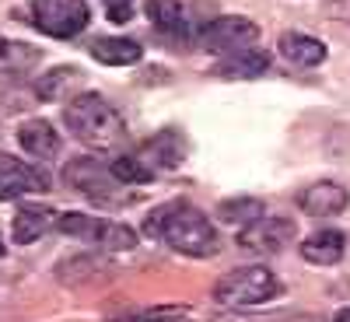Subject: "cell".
I'll return each mask as SVG.
<instances>
[{"mask_svg": "<svg viewBox=\"0 0 350 322\" xmlns=\"http://www.w3.org/2000/svg\"><path fill=\"white\" fill-rule=\"evenodd\" d=\"M280 295V280L267 267H239L214 284V301L224 308H252Z\"/></svg>", "mask_w": 350, "mask_h": 322, "instance_id": "cell-3", "label": "cell"}, {"mask_svg": "<svg viewBox=\"0 0 350 322\" xmlns=\"http://www.w3.org/2000/svg\"><path fill=\"white\" fill-rule=\"evenodd\" d=\"M36 60H39V49H36V46L8 42L4 36H0V64H11L14 70H21V67H32Z\"/></svg>", "mask_w": 350, "mask_h": 322, "instance_id": "cell-23", "label": "cell"}, {"mask_svg": "<svg viewBox=\"0 0 350 322\" xmlns=\"http://www.w3.org/2000/svg\"><path fill=\"white\" fill-rule=\"evenodd\" d=\"M148 18L158 28L161 39H172V42H179V46H186L189 39H196V32L189 28V18H186L179 0H148Z\"/></svg>", "mask_w": 350, "mask_h": 322, "instance_id": "cell-9", "label": "cell"}, {"mask_svg": "<svg viewBox=\"0 0 350 322\" xmlns=\"http://www.w3.org/2000/svg\"><path fill=\"white\" fill-rule=\"evenodd\" d=\"M32 21L53 39H74L88 28L92 11L84 0H32Z\"/></svg>", "mask_w": 350, "mask_h": 322, "instance_id": "cell-5", "label": "cell"}, {"mask_svg": "<svg viewBox=\"0 0 350 322\" xmlns=\"http://www.w3.org/2000/svg\"><path fill=\"white\" fill-rule=\"evenodd\" d=\"M280 53L298 67H319L326 60V46L319 39H312V36H298V32L280 36Z\"/></svg>", "mask_w": 350, "mask_h": 322, "instance_id": "cell-15", "label": "cell"}, {"mask_svg": "<svg viewBox=\"0 0 350 322\" xmlns=\"http://www.w3.org/2000/svg\"><path fill=\"white\" fill-rule=\"evenodd\" d=\"M109 165H112V175H116V179L126 183V186H140V183H151V179H154L151 168L144 165L137 155H120V158H112Z\"/></svg>", "mask_w": 350, "mask_h": 322, "instance_id": "cell-20", "label": "cell"}, {"mask_svg": "<svg viewBox=\"0 0 350 322\" xmlns=\"http://www.w3.org/2000/svg\"><path fill=\"white\" fill-rule=\"evenodd\" d=\"M92 56L105 67H130L144 56V49H140V42H133L126 36H105V39L92 42Z\"/></svg>", "mask_w": 350, "mask_h": 322, "instance_id": "cell-13", "label": "cell"}, {"mask_svg": "<svg viewBox=\"0 0 350 322\" xmlns=\"http://www.w3.org/2000/svg\"><path fill=\"white\" fill-rule=\"evenodd\" d=\"M102 224H105L102 217H88V214H77V211L56 217V228H60L64 235H77V239H84V242H98Z\"/></svg>", "mask_w": 350, "mask_h": 322, "instance_id": "cell-19", "label": "cell"}, {"mask_svg": "<svg viewBox=\"0 0 350 322\" xmlns=\"http://www.w3.org/2000/svg\"><path fill=\"white\" fill-rule=\"evenodd\" d=\"M133 8H130V0H109V18L112 21H130Z\"/></svg>", "mask_w": 350, "mask_h": 322, "instance_id": "cell-25", "label": "cell"}, {"mask_svg": "<svg viewBox=\"0 0 350 322\" xmlns=\"http://www.w3.org/2000/svg\"><path fill=\"white\" fill-rule=\"evenodd\" d=\"M0 256H4V242H0Z\"/></svg>", "mask_w": 350, "mask_h": 322, "instance_id": "cell-28", "label": "cell"}, {"mask_svg": "<svg viewBox=\"0 0 350 322\" xmlns=\"http://www.w3.org/2000/svg\"><path fill=\"white\" fill-rule=\"evenodd\" d=\"M256 217H262V203L252 200V196L221 203V221H224V224H252Z\"/></svg>", "mask_w": 350, "mask_h": 322, "instance_id": "cell-21", "label": "cell"}, {"mask_svg": "<svg viewBox=\"0 0 350 322\" xmlns=\"http://www.w3.org/2000/svg\"><path fill=\"white\" fill-rule=\"evenodd\" d=\"M298 235V228L291 217H256L252 224H245L239 231V249L242 252H252V256H273L280 252L291 239Z\"/></svg>", "mask_w": 350, "mask_h": 322, "instance_id": "cell-7", "label": "cell"}, {"mask_svg": "<svg viewBox=\"0 0 350 322\" xmlns=\"http://www.w3.org/2000/svg\"><path fill=\"white\" fill-rule=\"evenodd\" d=\"M144 231L154 235V239H161L165 245H172L175 252L193 256V259L217 256V249H221V235H217V228L211 224V217L203 211H196L193 203H186V200H175V203H168V207H158L148 217Z\"/></svg>", "mask_w": 350, "mask_h": 322, "instance_id": "cell-1", "label": "cell"}, {"mask_svg": "<svg viewBox=\"0 0 350 322\" xmlns=\"http://www.w3.org/2000/svg\"><path fill=\"white\" fill-rule=\"evenodd\" d=\"M49 224H56V214L46 207H21L14 214V242L18 245H32L36 239H42Z\"/></svg>", "mask_w": 350, "mask_h": 322, "instance_id": "cell-16", "label": "cell"}, {"mask_svg": "<svg viewBox=\"0 0 350 322\" xmlns=\"http://www.w3.org/2000/svg\"><path fill=\"white\" fill-rule=\"evenodd\" d=\"M64 123L81 144H88V148H95V151H112L126 140L123 116L116 112L98 92L74 95L67 102V109H64Z\"/></svg>", "mask_w": 350, "mask_h": 322, "instance_id": "cell-2", "label": "cell"}, {"mask_svg": "<svg viewBox=\"0 0 350 322\" xmlns=\"http://www.w3.org/2000/svg\"><path fill=\"white\" fill-rule=\"evenodd\" d=\"M161 322H183V315H175V319H161Z\"/></svg>", "mask_w": 350, "mask_h": 322, "instance_id": "cell-27", "label": "cell"}, {"mask_svg": "<svg viewBox=\"0 0 350 322\" xmlns=\"http://www.w3.org/2000/svg\"><path fill=\"white\" fill-rule=\"evenodd\" d=\"M267 67H270V56L262 53V49H256V46H249V49H239V53L224 56L221 74L224 77H256V74H262Z\"/></svg>", "mask_w": 350, "mask_h": 322, "instance_id": "cell-18", "label": "cell"}, {"mask_svg": "<svg viewBox=\"0 0 350 322\" xmlns=\"http://www.w3.org/2000/svg\"><path fill=\"white\" fill-rule=\"evenodd\" d=\"M347 252V235L336 228H326V231H315V235H308L301 242V256L308 263H315V267H336V263L343 259Z\"/></svg>", "mask_w": 350, "mask_h": 322, "instance_id": "cell-12", "label": "cell"}, {"mask_svg": "<svg viewBox=\"0 0 350 322\" xmlns=\"http://www.w3.org/2000/svg\"><path fill=\"white\" fill-rule=\"evenodd\" d=\"M64 183H67L70 189L84 193V196H92L95 203H126V200H130V196L120 193L126 183L116 179L112 165H105L102 158H88V155L70 158L67 168H64Z\"/></svg>", "mask_w": 350, "mask_h": 322, "instance_id": "cell-4", "label": "cell"}, {"mask_svg": "<svg viewBox=\"0 0 350 322\" xmlns=\"http://www.w3.org/2000/svg\"><path fill=\"white\" fill-rule=\"evenodd\" d=\"M18 144L25 155H32L39 161H49L60 155V133H56L46 120H28L18 126Z\"/></svg>", "mask_w": 350, "mask_h": 322, "instance_id": "cell-11", "label": "cell"}, {"mask_svg": "<svg viewBox=\"0 0 350 322\" xmlns=\"http://www.w3.org/2000/svg\"><path fill=\"white\" fill-rule=\"evenodd\" d=\"M49 179L28 161L0 151V200H18L25 193H46Z\"/></svg>", "mask_w": 350, "mask_h": 322, "instance_id": "cell-8", "label": "cell"}, {"mask_svg": "<svg viewBox=\"0 0 350 322\" xmlns=\"http://www.w3.org/2000/svg\"><path fill=\"white\" fill-rule=\"evenodd\" d=\"M214 322H323L319 315H217Z\"/></svg>", "mask_w": 350, "mask_h": 322, "instance_id": "cell-24", "label": "cell"}, {"mask_svg": "<svg viewBox=\"0 0 350 322\" xmlns=\"http://www.w3.org/2000/svg\"><path fill=\"white\" fill-rule=\"evenodd\" d=\"M347 203H350V196L340 183H315L298 193V207L308 211L312 217H333V214L347 211Z\"/></svg>", "mask_w": 350, "mask_h": 322, "instance_id": "cell-10", "label": "cell"}, {"mask_svg": "<svg viewBox=\"0 0 350 322\" xmlns=\"http://www.w3.org/2000/svg\"><path fill=\"white\" fill-rule=\"evenodd\" d=\"M95 245L112 249V252H126V249L137 245V231L126 228V224H120V221H105V224H102V235H98Z\"/></svg>", "mask_w": 350, "mask_h": 322, "instance_id": "cell-22", "label": "cell"}, {"mask_svg": "<svg viewBox=\"0 0 350 322\" xmlns=\"http://www.w3.org/2000/svg\"><path fill=\"white\" fill-rule=\"evenodd\" d=\"M77 81H81V70L77 67H56V70H49L46 77L36 81V98H42V102L67 98L74 88H77Z\"/></svg>", "mask_w": 350, "mask_h": 322, "instance_id": "cell-17", "label": "cell"}, {"mask_svg": "<svg viewBox=\"0 0 350 322\" xmlns=\"http://www.w3.org/2000/svg\"><path fill=\"white\" fill-rule=\"evenodd\" d=\"M333 322H350V308H340V312H336V319H333Z\"/></svg>", "mask_w": 350, "mask_h": 322, "instance_id": "cell-26", "label": "cell"}, {"mask_svg": "<svg viewBox=\"0 0 350 322\" xmlns=\"http://www.w3.org/2000/svg\"><path fill=\"white\" fill-rule=\"evenodd\" d=\"M137 158L151 168V175H158V172H165V168L172 172L175 165L183 161V140L175 137V133H161V137H154Z\"/></svg>", "mask_w": 350, "mask_h": 322, "instance_id": "cell-14", "label": "cell"}, {"mask_svg": "<svg viewBox=\"0 0 350 322\" xmlns=\"http://www.w3.org/2000/svg\"><path fill=\"white\" fill-rule=\"evenodd\" d=\"M256 39H259V25L242 14H224V18H214L203 28H196V42L221 56L249 49V46H256Z\"/></svg>", "mask_w": 350, "mask_h": 322, "instance_id": "cell-6", "label": "cell"}]
</instances>
